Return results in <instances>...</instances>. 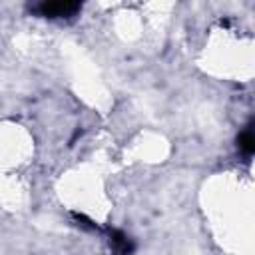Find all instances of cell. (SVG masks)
<instances>
[{
    "instance_id": "cell-3",
    "label": "cell",
    "mask_w": 255,
    "mask_h": 255,
    "mask_svg": "<svg viewBox=\"0 0 255 255\" xmlns=\"http://www.w3.org/2000/svg\"><path fill=\"white\" fill-rule=\"evenodd\" d=\"M237 145H239V151H243L245 155H251L253 153V149H255V137H253V131L249 128L239 133Z\"/></svg>"
},
{
    "instance_id": "cell-2",
    "label": "cell",
    "mask_w": 255,
    "mask_h": 255,
    "mask_svg": "<svg viewBox=\"0 0 255 255\" xmlns=\"http://www.w3.org/2000/svg\"><path fill=\"white\" fill-rule=\"evenodd\" d=\"M110 245H112V249H114L116 255H129L131 253V243H129V239L122 231H114L112 233Z\"/></svg>"
},
{
    "instance_id": "cell-1",
    "label": "cell",
    "mask_w": 255,
    "mask_h": 255,
    "mask_svg": "<svg viewBox=\"0 0 255 255\" xmlns=\"http://www.w3.org/2000/svg\"><path fill=\"white\" fill-rule=\"evenodd\" d=\"M82 4L78 2H40L36 6H30V10L44 18H68L74 16Z\"/></svg>"
}]
</instances>
